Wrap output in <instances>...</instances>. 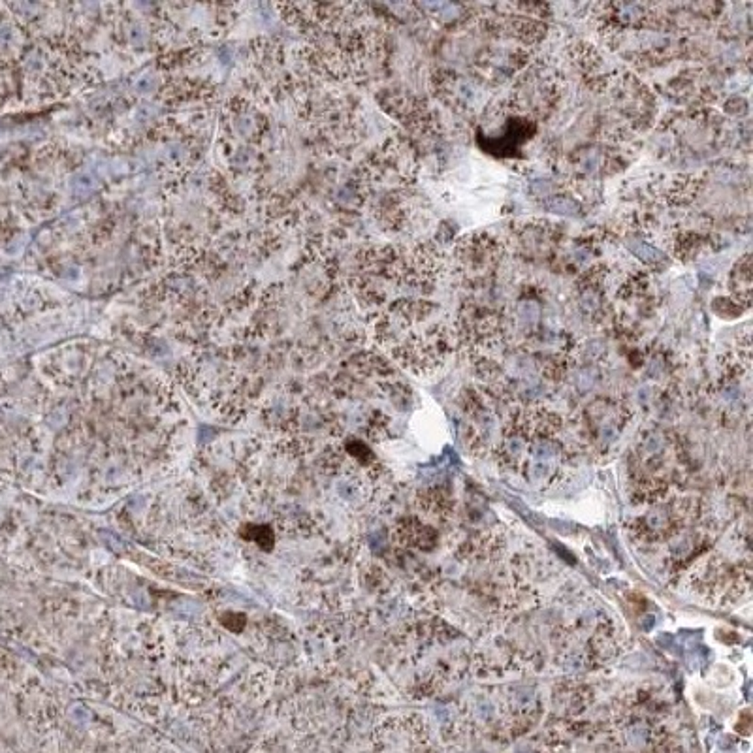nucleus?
I'll list each match as a JSON object with an SVG mask.
<instances>
[{"label":"nucleus","instance_id":"nucleus-1","mask_svg":"<svg viewBox=\"0 0 753 753\" xmlns=\"http://www.w3.org/2000/svg\"><path fill=\"white\" fill-rule=\"evenodd\" d=\"M548 209H552V212L556 213H575V209H577V206L573 204V202L569 200H552V202H548L546 204Z\"/></svg>","mask_w":753,"mask_h":753}]
</instances>
